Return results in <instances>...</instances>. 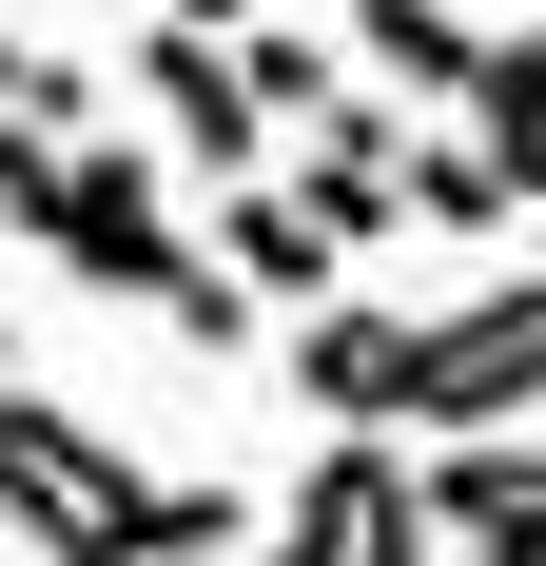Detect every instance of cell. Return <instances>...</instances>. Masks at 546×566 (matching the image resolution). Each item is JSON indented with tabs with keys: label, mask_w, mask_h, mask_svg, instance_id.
<instances>
[{
	"label": "cell",
	"mask_w": 546,
	"mask_h": 566,
	"mask_svg": "<svg viewBox=\"0 0 546 566\" xmlns=\"http://www.w3.org/2000/svg\"><path fill=\"white\" fill-rule=\"evenodd\" d=\"M0 527L40 566H176V469H137L59 391H0Z\"/></svg>",
	"instance_id": "6da1fadb"
},
{
	"label": "cell",
	"mask_w": 546,
	"mask_h": 566,
	"mask_svg": "<svg viewBox=\"0 0 546 566\" xmlns=\"http://www.w3.org/2000/svg\"><path fill=\"white\" fill-rule=\"evenodd\" d=\"M176 196H196V176H176L157 137H98V157L40 196V254H59L78 293H117V313H176V293H196V234H176Z\"/></svg>",
	"instance_id": "7a4b0ae2"
},
{
	"label": "cell",
	"mask_w": 546,
	"mask_h": 566,
	"mask_svg": "<svg viewBox=\"0 0 546 566\" xmlns=\"http://www.w3.org/2000/svg\"><path fill=\"white\" fill-rule=\"evenodd\" d=\"M546 430V274H489L430 313V391H410V450H527Z\"/></svg>",
	"instance_id": "3957f363"
},
{
	"label": "cell",
	"mask_w": 546,
	"mask_h": 566,
	"mask_svg": "<svg viewBox=\"0 0 546 566\" xmlns=\"http://www.w3.org/2000/svg\"><path fill=\"white\" fill-rule=\"evenodd\" d=\"M117 78H137V117H157V157L196 176V216H216V196H254V59H234V20H137V40H117Z\"/></svg>",
	"instance_id": "277c9868"
},
{
	"label": "cell",
	"mask_w": 546,
	"mask_h": 566,
	"mask_svg": "<svg viewBox=\"0 0 546 566\" xmlns=\"http://www.w3.org/2000/svg\"><path fill=\"white\" fill-rule=\"evenodd\" d=\"M293 391H313V430H332V450H410V391H430V313H390V293L313 313V333H293Z\"/></svg>",
	"instance_id": "5b68a950"
},
{
	"label": "cell",
	"mask_w": 546,
	"mask_h": 566,
	"mask_svg": "<svg viewBox=\"0 0 546 566\" xmlns=\"http://www.w3.org/2000/svg\"><path fill=\"white\" fill-rule=\"evenodd\" d=\"M254 566H430V469L410 450H313V489L273 509Z\"/></svg>",
	"instance_id": "8992f818"
},
{
	"label": "cell",
	"mask_w": 546,
	"mask_h": 566,
	"mask_svg": "<svg viewBox=\"0 0 546 566\" xmlns=\"http://www.w3.org/2000/svg\"><path fill=\"white\" fill-rule=\"evenodd\" d=\"M216 274L254 293V313L313 333V313H351V234H332L313 196H216Z\"/></svg>",
	"instance_id": "52a82bcc"
},
{
	"label": "cell",
	"mask_w": 546,
	"mask_h": 566,
	"mask_svg": "<svg viewBox=\"0 0 546 566\" xmlns=\"http://www.w3.org/2000/svg\"><path fill=\"white\" fill-rule=\"evenodd\" d=\"M430 547L449 566H546V430L527 450H430Z\"/></svg>",
	"instance_id": "ba28073f"
},
{
	"label": "cell",
	"mask_w": 546,
	"mask_h": 566,
	"mask_svg": "<svg viewBox=\"0 0 546 566\" xmlns=\"http://www.w3.org/2000/svg\"><path fill=\"white\" fill-rule=\"evenodd\" d=\"M332 40H371V98H489V40L469 0H371V20H332Z\"/></svg>",
	"instance_id": "9c48e42d"
},
{
	"label": "cell",
	"mask_w": 546,
	"mask_h": 566,
	"mask_svg": "<svg viewBox=\"0 0 546 566\" xmlns=\"http://www.w3.org/2000/svg\"><path fill=\"white\" fill-rule=\"evenodd\" d=\"M469 157H489L507 196H546V20H507V40H489V98H469Z\"/></svg>",
	"instance_id": "30bf717a"
},
{
	"label": "cell",
	"mask_w": 546,
	"mask_h": 566,
	"mask_svg": "<svg viewBox=\"0 0 546 566\" xmlns=\"http://www.w3.org/2000/svg\"><path fill=\"white\" fill-rule=\"evenodd\" d=\"M507 216H527V196H507L469 137H410V234H449V254H469V234H507Z\"/></svg>",
	"instance_id": "8fae6325"
},
{
	"label": "cell",
	"mask_w": 546,
	"mask_h": 566,
	"mask_svg": "<svg viewBox=\"0 0 546 566\" xmlns=\"http://www.w3.org/2000/svg\"><path fill=\"white\" fill-rule=\"evenodd\" d=\"M234 59H254V98H273V117H313V137L351 117V78H332V20H234Z\"/></svg>",
	"instance_id": "7c38bea8"
},
{
	"label": "cell",
	"mask_w": 546,
	"mask_h": 566,
	"mask_svg": "<svg viewBox=\"0 0 546 566\" xmlns=\"http://www.w3.org/2000/svg\"><path fill=\"white\" fill-rule=\"evenodd\" d=\"M78 157H98V137H78ZM78 157H59V137H40V117H0V216H20V234H40V196H59V176H78Z\"/></svg>",
	"instance_id": "4fadbf2b"
},
{
	"label": "cell",
	"mask_w": 546,
	"mask_h": 566,
	"mask_svg": "<svg viewBox=\"0 0 546 566\" xmlns=\"http://www.w3.org/2000/svg\"><path fill=\"white\" fill-rule=\"evenodd\" d=\"M157 333H196V352H254V293H234V274H216V254H196V293H176Z\"/></svg>",
	"instance_id": "5bb4252c"
}]
</instances>
